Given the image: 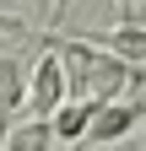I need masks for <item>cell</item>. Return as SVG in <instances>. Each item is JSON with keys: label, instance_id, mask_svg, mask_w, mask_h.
I'll use <instances>...</instances> for the list:
<instances>
[{"label": "cell", "instance_id": "cell-6", "mask_svg": "<svg viewBox=\"0 0 146 151\" xmlns=\"http://www.w3.org/2000/svg\"><path fill=\"white\" fill-rule=\"evenodd\" d=\"M11 38H22V27H16V22H0V43H11Z\"/></svg>", "mask_w": 146, "mask_h": 151}, {"label": "cell", "instance_id": "cell-7", "mask_svg": "<svg viewBox=\"0 0 146 151\" xmlns=\"http://www.w3.org/2000/svg\"><path fill=\"white\" fill-rule=\"evenodd\" d=\"M135 6H141V11H146V0H135Z\"/></svg>", "mask_w": 146, "mask_h": 151}, {"label": "cell", "instance_id": "cell-5", "mask_svg": "<svg viewBox=\"0 0 146 151\" xmlns=\"http://www.w3.org/2000/svg\"><path fill=\"white\" fill-rule=\"evenodd\" d=\"M6 151H54V129H49L43 119H33V124H22V129L6 140Z\"/></svg>", "mask_w": 146, "mask_h": 151}, {"label": "cell", "instance_id": "cell-1", "mask_svg": "<svg viewBox=\"0 0 146 151\" xmlns=\"http://www.w3.org/2000/svg\"><path fill=\"white\" fill-rule=\"evenodd\" d=\"M60 103H65V60L60 54H43L38 60V70H33V113H60Z\"/></svg>", "mask_w": 146, "mask_h": 151}, {"label": "cell", "instance_id": "cell-3", "mask_svg": "<svg viewBox=\"0 0 146 151\" xmlns=\"http://www.w3.org/2000/svg\"><path fill=\"white\" fill-rule=\"evenodd\" d=\"M98 49H108L114 60H146V22H119L98 32Z\"/></svg>", "mask_w": 146, "mask_h": 151}, {"label": "cell", "instance_id": "cell-2", "mask_svg": "<svg viewBox=\"0 0 146 151\" xmlns=\"http://www.w3.org/2000/svg\"><path fill=\"white\" fill-rule=\"evenodd\" d=\"M135 124H141V108H135V103H98L92 140H98V146H114V140H124V135H130Z\"/></svg>", "mask_w": 146, "mask_h": 151}, {"label": "cell", "instance_id": "cell-4", "mask_svg": "<svg viewBox=\"0 0 146 151\" xmlns=\"http://www.w3.org/2000/svg\"><path fill=\"white\" fill-rule=\"evenodd\" d=\"M92 119H98V103H70V108H60L49 119V129H54V140H76Z\"/></svg>", "mask_w": 146, "mask_h": 151}]
</instances>
